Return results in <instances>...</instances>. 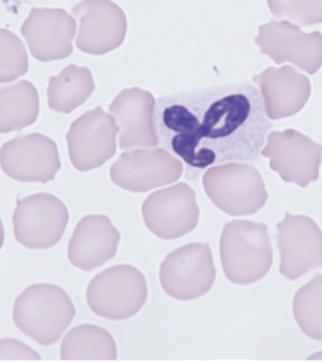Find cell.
Masks as SVG:
<instances>
[{"label":"cell","mask_w":322,"mask_h":362,"mask_svg":"<svg viewBox=\"0 0 322 362\" xmlns=\"http://www.w3.org/2000/svg\"><path fill=\"white\" fill-rule=\"evenodd\" d=\"M159 143L187 165V177L228 163H256L271 129L260 92L248 83L160 96Z\"/></svg>","instance_id":"cell-1"},{"label":"cell","mask_w":322,"mask_h":362,"mask_svg":"<svg viewBox=\"0 0 322 362\" xmlns=\"http://www.w3.org/2000/svg\"><path fill=\"white\" fill-rule=\"evenodd\" d=\"M76 317L73 299L61 286L35 283L28 286L13 307V320L20 332L41 346H53Z\"/></svg>","instance_id":"cell-2"},{"label":"cell","mask_w":322,"mask_h":362,"mask_svg":"<svg viewBox=\"0 0 322 362\" xmlns=\"http://www.w3.org/2000/svg\"><path fill=\"white\" fill-rule=\"evenodd\" d=\"M220 260L224 276L238 286L265 279L272 267V244L264 223L234 220L226 223L220 236Z\"/></svg>","instance_id":"cell-3"},{"label":"cell","mask_w":322,"mask_h":362,"mask_svg":"<svg viewBox=\"0 0 322 362\" xmlns=\"http://www.w3.org/2000/svg\"><path fill=\"white\" fill-rule=\"evenodd\" d=\"M148 281L131 264H116L97 274L86 288L89 310L103 319L121 322L134 317L145 307Z\"/></svg>","instance_id":"cell-4"},{"label":"cell","mask_w":322,"mask_h":362,"mask_svg":"<svg viewBox=\"0 0 322 362\" xmlns=\"http://www.w3.org/2000/svg\"><path fill=\"white\" fill-rule=\"evenodd\" d=\"M202 184L214 206L231 216L253 215L268 200L264 179L248 163L214 165L205 172Z\"/></svg>","instance_id":"cell-5"},{"label":"cell","mask_w":322,"mask_h":362,"mask_svg":"<svg viewBox=\"0 0 322 362\" xmlns=\"http://www.w3.org/2000/svg\"><path fill=\"white\" fill-rule=\"evenodd\" d=\"M217 279L209 244L192 243L171 251L160 267L164 293L181 303L208 295Z\"/></svg>","instance_id":"cell-6"},{"label":"cell","mask_w":322,"mask_h":362,"mask_svg":"<svg viewBox=\"0 0 322 362\" xmlns=\"http://www.w3.org/2000/svg\"><path fill=\"white\" fill-rule=\"evenodd\" d=\"M69 221L65 203L49 192H38L17 200L13 216L17 243L29 250L56 247Z\"/></svg>","instance_id":"cell-7"},{"label":"cell","mask_w":322,"mask_h":362,"mask_svg":"<svg viewBox=\"0 0 322 362\" xmlns=\"http://www.w3.org/2000/svg\"><path fill=\"white\" fill-rule=\"evenodd\" d=\"M260 155L270 160L271 170L284 182L306 188L319 179L322 144L300 131H270Z\"/></svg>","instance_id":"cell-8"},{"label":"cell","mask_w":322,"mask_h":362,"mask_svg":"<svg viewBox=\"0 0 322 362\" xmlns=\"http://www.w3.org/2000/svg\"><path fill=\"white\" fill-rule=\"evenodd\" d=\"M142 215L152 235L164 240L180 239L197 227L196 192L184 182L155 191L143 202Z\"/></svg>","instance_id":"cell-9"},{"label":"cell","mask_w":322,"mask_h":362,"mask_svg":"<svg viewBox=\"0 0 322 362\" xmlns=\"http://www.w3.org/2000/svg\"><path fill=\"white\" fill-rule=\"evenodd\" d=\"M183 175V161L163 148L124 152L110 168L113 184L130 192H146L169 185Z\"/></svg>","instance_id":"cell-10"},{"label":"cell","mask_w":322,"mask_h":362,"mask_svg":"<svg viewBox=\"0 0 322 362\" xmlns=\"http://www.w3.org/2000/svg\"><path fill=\"white\" fill-rule=\"evenodd\" d=\"M276 228L279 272L284 279L295 281L307 272L322 268V230L314 218L286 212Z\"/></svg>","instance_id":"cell-11"},{"label":"cell","mask_w":322,"mask_h":362,"mask_svg":"<svg viewBox=\"0 0 322 362\" xmlns=\"http://www.w3.org/2000/svg\"><path fill=\"white\" fill-rule=\"evenodd\" d=\"M117 132L116 120L101 107L83 113L71 124L67 134L71 163L79 172L101 167L116 153Z\"/></svg>","instance_id":"cell-12"},{"label":"cell","mask_w":322,"mask_h":362,"mask_svg":"<svg viewBox=\"0 0 322 362\" xmlns=\"http://www.w3.org/2000/svg\"><path fill=\"white\" fill-rule=\"evenodd\" d=\"M255 42L277 65L289 62L307 74H316L322 66L321 32L304 33L295 24L271 20L259 26Z\"/></svg>","instance_id":"cell-13"},{"label":"cell","mask_w":322,"mask_h":362,"mask_svg":"<svg viewBox=\"0 0 322 362\" xmlns=\"http://www.w3.org/2000/svg\"><path fill=\"white\" fill-rule=\"evenodd\" d=\"M0 167L17 182L47 184L61 170L56 143L40 132L17 136L0 148Z\"/></svg>","instance_id":"cell-14"},{"label":"cell","mask_w":322,"mask_h":362,"mask_svg":"<svg viewBox=\"0 0 322 362\" xmlns=\"http://www.w3.org/2000/svg\"><path fill=\"white\" fill-rule=\"evenodd\" d=\"M73 17L77 20L76 45L83 53H110L125 40V12L112 0H81L73 8Z\"/></svg>","instance_id":"cell-15"},{"label":"cell","mask_w":322,"mask_h":362,"mask_svg":"<svg viewBox=\"0 0 322 362\" xmlns=\"http://www.w3.org/2000/svg\"><path fill=\"white\" fill-rule=\"evenodd\" d=\"M77 23L61 8H32L21 26L30 54L40 62L67 59L73 54Z\"/></svg>","instance_id":"cell-16"},{"label":"cell","mask_w":322,"mask_h":362,"mask_svg":"<svg viewBox=\"0 0 322 362\" xmlns=\"http://www.w3.org/2000/svg\"><path fill=\"white\" fill-rule=\"evenodd\" d=\"M155 98L145 89L130 88L116 95L110 115L119 128V148H154L159 144L155 131Z\"/></svg>","instance_id":"cell-17"},{"label":"cell","mask_w":322,"mask_h":362,"mask_svg":"<svg viewBox=\"0 0 322 362\" xmlns=\"http://www.w3.org/2000/svg\"><path fill=\"white\" fill-rule=\"evenodd\" d=\"M270 120H279L300 113L312 93L309 77L294 66L267 68L253 77Z\"/></svg>","instance_id":"cell-18"},{"label":"cell","mask_w":322,"mask_h":362,"mask_svg":"<svg viewBox=\"0 0 322 362\" xmlns=\"http://www.w3.org/2000/svg\"><path fill=\"white\" fill-rule=\"evenodd\" d=\"M121 233L107 215L92 214L79 221L68 243V260L80 271H92L112 260Z\"/></svg>","instance_id":"cell-19"},{"label":"cell","mask_w":322,"mask_h":362,"mask_svg":"<svg viewBox=\"0 0 322 362\" xmlns=\"http://www.w3.org/2000/svg\"><path fill=\"white\" fill-rule=\"evenodd\" d=\"M40 116V95L28 80L0 83V134L33 125Z\"/></svg>","instance_id":"cell-20"},{"label":"cell","mask_w":322,"mask_h":362,"mask_svg":"<svg viewBox=\"0 0 322 362\" xmlns=\"http://www.w3.org/2000/svg\"><path fill=\"white\" fill-rule=\"evenodd\" d=\"M62 361H116L117 346L113 335L93 323L71 328L62 339Z\"/></svg>","instance_id":"cell-21"},{"label":"cell","mask_w":322,"mask_h":362,"mask_svg":"<svg viewBox=\"0 0 322 362\" xmlns=\"http://www.w3.org/2000/svg\"><path fill=\"white\" fill-rule=\"evenodd\" d=\"M95 90V80L89 68L68 65L57 76L50 77L47 101L56 113H73L85 104Z\"/></svg>","instance_id":"cell-22"},{"label":"cell","mask_w":322,"mask_h":362,"mask_svg":"<svg viewBox=\"0 0 322 362\" xmlns=\"http://www.w3.org/2000/svg\"><path fill=\"white\" fill-rule=\"evenodd\" d=\"M292 313L297 327L304 335L322 341V274H316L295 292Z\"/></svg>","instance_id":"cell-23"},{"label":"cell","mask_w":322,"mask_h":362,"mask_svg":"<svg viewBox=\"0 0 322 362\" xmlns=\"http://www.w3.org/2000/svg\"><path fill=\"white\" fill-rule=\"evenodd\" d=\"M29 57L25 44L16 33L0 29V83H9L25 76Z\"/></svg>","instance_id":"cell-24"},{"label":"cell","mask_w":322,"mask_h":362,"mask_svg":"<svg viewBox=\"0 0 322 362\" xmlns=\"http://www.w3.org/2000/svg\"><path fill=\"white\" fill-rule=\"evenodd\" d=\"M274 18L298 28L322 23V0H267Z\"/></svg>","instance_id":"cell-25"},{"label":"cell","mask_w":322,"mask_h":362,"mask_svg":"<svg viewBox=\"0 0 322 362\" xmlns=\"http://www.w3.org/2000/svg\"><path fill=\"white\" fill-rule=\"evenodd\" d=\"M41 355L16 339L0 340V361H40Z\"/></svg>","instance_id":"cell-26"},{"label":"cell","mask_w":322,"mask_h":362,"mask_svg":"<svg viewBox=\"0 0 322 362\" xmlns=\"http://www.w3.org/2000/svg\"><path fill=\"white\" fill-rule=\"evenodd\" d=\"M4 243H5V228H4L2 218H0V251L4 248Z\"/></svg>","instance_id":"cell-27"},{"label":"cell","mask_w":322,"mask_h":362,"mask_svg":"<svg viewBox=\"0 0 322 362\" xmlns=\"http://www.w3.org/2000/svg\"><path fill=\"white\" fill-rule=\"evenodd\" d=\"M307 359H309V361H322V351H319V352H316V354H314V355L307 356Z\"/></svg>","instance_id":"cell-28"}]
</instances>
